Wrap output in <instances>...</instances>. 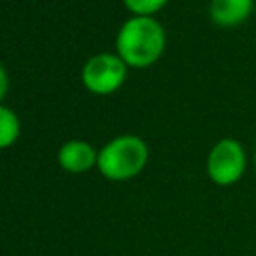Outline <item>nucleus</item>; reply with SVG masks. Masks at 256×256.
Wrapping results in <instances>:
<instances>
[{"label":"nucleus","instance_id":"obj_10","mask_svg":"<svg viewBox=\"0 0 256 256\" xmlns=\"http://www.w3.org/2000/svg\"><path fill=\"white\" fill-rule=\"evenodd\" d=\"M252 168H254V174H256V144H254V152H252Z\"/></svg>","mask_w":256,"mask_h":256},{"label":"nucleus","instance_id":"obj_1","mask_svg":"<svg viewBox=\"0 0 256 256\" xmlns=\"http://www.w3.org/2000/svg\"><path fill=\"white\" fill-rule=\"evenodd\" d=\"M166 48V30L154 16H132L116 34V54L128 68L156 64Z\"/></svg>","mask_w":256,"mask_h":256},{"label":"nucleus","instance_id":"obj_2","mask_svg":"<svg viewBox=\"0 0 256 256\" xmlns=\"http://www.w3.org/2000/svg\"><path fill=\"white\" fill-rule=\"evenodd\" d=\"M148 144L136 134H120L98 150V172L112 180L122 182L138 176L148 164Z\"/></svg>","mask_w":256,"mask_h":256},{"label":"nucleus","instance_id":"obj_4","mask_svg":"<svg viewBox=\"0 0 256 256\" xmlns=\"http://www.w3.org/2000/svg\"><path fill=\"white\" fill-rule=\"evenodd\" d=\"M126 76H128L126 62L112 52H100L90 56L80 72L84 88L98 96H108L120 90L122 84L126 82Z\"/></svg>","mask_w":256,"mask_h":256},{"label":"nucleus","instance_id":"obj_6","mask_svg":"<svg viewBox=\"0 0 256 256\" xmlns=\"http://www.w3.org/2000/svg\"><path fill=\"white\" fill-rule=\"evenodd\" d=\"M254 12V0H210L208 16L218 28H238Z\"/></svg>","mask_w":256,"mask_h":256},{"label":"nucleus","instance_id":"obj_9","mask_svg":"<svg viewBox=\"0 0 256 256\" xmlns=\"http://www.w3.org/2000/svg\"><path fill=\"white\" fill-rule=\"evenodd\" d=\"M8 84H10V80H8V72H6L4 64L0 62V102L4 100V96H6V92H8Z\"/></svg>","mask_w":256,"mask_h":256},{"label":"nucleus","instance_id":"obj_5","mask_svg":"<svg viewBox=\"0 0 256 256\" xmlns=\"http://www.w3.org/2000/svg\"><path fill=\"white\" fill-rule=\"evenodd\" d=\"M58 166L72 174L88 172L98 162V150L86 140H68L58 148Z\"/></svg>","mask_w":256,"mask_h":256},{"label":"nucleus","instance_id":"obj_8","mask_svg":"<svg viewBox=\"0 0 256 256\" xmlns=\"http://www.w3.org/2000/svg\"><path fill=\"white\" fill-rule=\"evenodd\" d=\"M122 2L132 16H154L168 4V0H122Z\"/></svg>","mask_w":256,"mask_h":256},{"label":"nucleus","instance_id":"obj_3","mask_svg":"<svg viewBox=\"0 0 256 256\" xmlns=\"http://www.w3.org/2000/svg\"><path fill=\"white\" fill-rule=\"evenodd\" d=\"M248 156L240 140L232 136H224L208 152L206 158V174L212 184L228 188L242 180L246 174Z\"/></svg>","mask_w":256,"mask_h":256},{"label":"nucleus","instance_id":"obj_7","mask_svg":"<svg viewBox=\"0 0 256 256\" xmlns=\"http://www.w3.org/2000/svg\"><path fill=\"white\" fill-rule=\"evenodd\" d=\"M20 136V118L18 114L0 104V150L4 148H10Z\"/></svg>","mask_w":256,"mask_h":256}]
</instances>
